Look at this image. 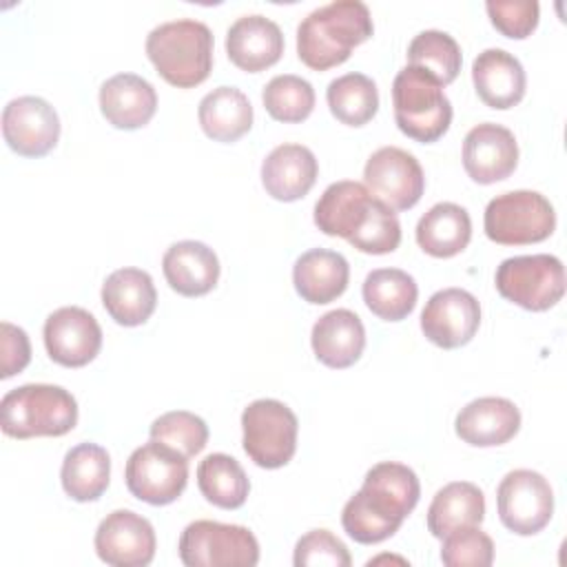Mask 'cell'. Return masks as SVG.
<instances>
[{"instance_id": "6da1fadb", "label": "cell", "mask_w": 567, "mask_h": 567, "mask_svg": "<svg viewBox=\"0 0 567 567\" xmlns=\"http://www.w3.org/2000/svg\"><path fill=\"white\" fill-rule=\"evenodd\" d=\"M421 485L412 467L383 461L365 472L361 489L348 498L341 512L346 534L361 545H377L394 536L412 514Z\"/></svg>"}, {"instance_id": "7a4b0ae2", "label": "cell", "mask_w": 567, "mask_h": 567, "mask_svg": "<svg viewBox=\"0 0 567 567\" xmlns=\"http://www.w3.org/2000/svg\"><path fill=\"white\" fill-rule=\"evenodd\" d=\"M315 224L323 235L343 237L368 255H388L401 244L396 213L363 184L341 179L330 184L315 204Z\"/></svg>"}, {"instance_id": "3957f363", "label": "cell", "mask_w": 567, "mask_h": 567, "mask_svg": "<svg viewBox=\"0 0 567 567\" xmlns=\"http://www.w3.org/2000/svg\"><path fill=\"white\" fill-rule=\"evenodd\" d=\"M374 31L372 16L361 0H334L310 11L297 27L299 60L326 71L346 62L352 49Z\"/></svg>"}, {"instance_id": "277c9868", "label": "cell", "mask_w": 567, "mask_h": 567, "mask_svg": "<svg viewBox=\"0 0 567 567\" xmlns=\"http://www.w3.org/2000/svg\"><path fill=\"white\" fill-rule=\"evenodd\" d=\"M146 55L168 84L190 89L210 75L213 33L190 18L162 22L146 35Z\"/></svg>"}, {"instance_id": "5b68a950", "label": "cell", "mask_w": 567, "mask_h": 567, "mask_svg": "<svg viewBox=\"0 0 567 567\" xmlns=\"http://www.w3.org/2000/svg\"><path fill=\"white\" fill-rule=\"evenodd\" d=\"M78 423V403L69 390L51 383H27L0 401V425L11 439L62 436Z\"/></svg>"}, {"instance_id": "8992f818", "label": "cell", "mask_w": 567, "mask_h": 567, "mask_svg": "<svg viewBox=\"0 0 567 567\" xmlns=\"http://www.w3.org/2000/svg\"><path fill=\"white\" fill-rule=\"evenodd\" d=\"M394 120L403 135L430 144L452 124V104L443 84L419 66H403L392 82Z\"/></svg>"}, {"instance_id": "52a82bcc", "label": "cell", "mask_w": 567, "mask_h": 567, "mask_svg": "<svg viewBox=\"0 0 567 567\" xmlns=\"http://www.w3.org/2000/svg\"><path fill=\"white\" fill-rule=\"evenodd\" d=\"M483 228L501 246L538 244L554 233L556 213L551 202L536 190H509L489 199Z\"/></svg>"}, {"instance_id": "ba28073f", "label": "cell", "mask_w": 567, "mask_h": 567, "mask_svg": "<svg viewBox=\"0 0 567 567\" xmlns=\"http://www.w3.org/2000/svg\"><path fill=\"white\" fill-rule=\"evenodd\" d=\"M241 432L248 458L259 467L277 470L295 456L299 421L286 403L257 399L241 412Z\"/></svg>"}, {"instance_id": "9c48e42d", "label": "cell", "mask_w": 567, "mask_h": 567, "mask_svg": "<svg viewBox=\"0 0 567 567\" xmlns=\"http://www.w3.org/2000/svg\"><path fill=\"white\" fill-rule=\"evenodd\" d=\"M496 290L507 301L543 312L556 306L565 292V268L554 255H518L503 259L496 268Z\"/></svg>"}, {"instance_id": "30bf717a", "label": "cell", "mask_w": 567, "mask_h": 567, "mask_svg": "<svg viewBox=\"0 0 567 567\" xmlns=\"http://www.w3.org/2000/svg\"><path fill=\"white\" fill-rule=\"evenodd\" d=\"M179 560L186 567H252L259 563V543L244 525L195 520L179 536Z\"/></svg>"}, {"instance_id": "8fae6325", "label": "cell", "mask_w": 567, "mask_h": 567, "mask_svg": "<svg viewBox=\"0 0 567 567\" xmlns=\"http://www.w3.org/2000/svg\"><path fill=\"white\" fill-rule=\"evenodd\" d=\"M124 478L135 498L148 505H168L186 489L188 458L177 450L151 439L131 452Z\"/></svg>"}, {"instance_id": "7c38bea8", "label": "cell", "mask_w": 567, "mask_h": 567, "mask_svg": "<svg viewBox=\"0 0 567 567\" xmlns=\"http://www.w3.org/2000/svg\"><path fill=\"white\" fill-rule=\"evenodd\" d=\"M501 523L518 534H538L554 514V492L549 481L534 470H512L496 489Z\"/></svg>"}, {"instance_id": "4fadbf2b", "label": "cell", "mask_w": 567, "mask_h": 567, "mask_svg": "<svg viewBox=\"0 0 567 567\" xmlns=\"http://www.w3.org/2000/svg\"><path fill=\"white\" fill-rule=\"evenodd\" d=\"M363 182V186L392 210L412 208L425 190V175L419 159L399 146H381L374 151L365 162Z\"/></svg>"}, {"instance_id": "5bb4252c", "label": "cell", "mask_w": 567, "mask_h": 567, "mask_svg": "<svg viewBox=\"0 0 567 567\" xmlns=\"http://www.w3.org/2000/svg\"><path fill=\"white\" fill-rule=\"evenodd\" d=\"M478 326L481 303L463 288H443L434 292L421 312V330L425 339L443 350L470 343Z\"/></svg>"}, {"instance_id": "9a60e30c", "label": "cell", "mask_w": 567, "mask_h": 567, "mask_svg": "<svg viewBox=\"0 0 567 567\" xmlns=\"http://www.w3.org/2000/svg\"><path fill=\"white\" fill-rule=\"evenodd\" d=\"M93 543L100 560L113 567H146L157 547L153 525L131 509L106 514L95 529Z\"/></svg>"}, {"instance_id": "2e32d148", "label": "cell", "mask_w": 567, "mask_h": 567, "mask_svg": "<svg viewBox=\"0 0 567 567\" xmlns=\"http://www.w3.org/2000/svg\"><path fill=\"white\" fill-rule=\"evenodd\" d=\"M2 135L13 153L42 157L60 140V117L44 97L22 95L4 106Z\"/></svg>"}, {"instance_id": "e0dca14e", "label": "cell", "mask_w": 567, "mask_h": 567, "mask_svg": "<svg viewBox=\"0 0 567 567\" xmlns=\"http://www.w3.org/2000/svg\"><path fill=\"white\" fill-rule=\"evenodd\" d=\"M47 354L64 368L91 363L102 348V328L97 319L80 306H62L44 321Z\"/></svg>"}, {"instance_id": "ac0fdd59", "label": "cell", "mask_w": 567, "mask_h": 567, "mask_svg": "<svg viewBox=\"0 0 567 567\" xmlns=\"http://www.w3.org/2000/svg\"><path fill=\"white\" fill-rule=\"evenodd\" d=\"M518 164V144L509 128L483 122L463 140V168L476 184L507 179Z\"/></svg>"}, {"instance_id": "d6986e66", "label": "cell", "mask_w": 567, "mask_h": 567, "mask_svg": "<svg viewBox=\"0 0 567 567\" xmlns=\"http://www.w3.org/2000/svg\"><path fill=\"white\" fill-rule=\"evenodd\" d=\"M226 53L241 71L259 73L279 62L284 53V33L279 24L266 16H241L226 33Z\"/></svg>"}, {"instance_id": "ffe728a7", "label": "cell", "mask_w": 567, "mask_h": 567, "mask_svg": "<svg viewBox=\"0 0 567 567\" xmlns=\"http://www.w3.org/2000/svg\"><path fill=\"white\" fill-rule=\"evenodd\" d=\"M454 430L461 441L474 447L503 445L520 430V412L509 399L481 396L461 408Z\"/></svg>"}, {"instance_id": "44dd1931", "label": "cell", "mask_w": 567, "mask_h": 567, "mask_svg": "<svg viewBox=\"0 0 567 567\" xmlns=\"http://www.w3.org/2000/svg\"><path fill=\"white\" fill-rule=\"evenodd\" d=\"M100 111L111 126L135 131L155 115L157 93L142 75L115 73L100 86Z\"/></svg>"}, {"instance_id": "7402d4cb", "label": "cell", "mask_w": 567, "mask_h": 567, "mask_svg": "<svg viewBox=\"0 0 567 567\" xmlns=\"http://www.w3.org/2000/svg\"><path fill=\"white\" fill-rule=\"evenodd\" d=\"M319 164L303 144H279L261 164V184L279 202H297L315 186Z\"/></svg>"}, {"instance_id": "603a6c76", "label": "cell", "mask_w": 567, "mask_h": 567, "mask_svg": "<svg viewBox=\"0 0 567 567\" xmlns=\"http://www.w3.org/2000/svg\"><path fill=\"white\" fill-rule=\"evenodd\" d=\"M472 82L489 109H512L525 95V69L505 49H485L472 62Z\"/></svg>"}, {"instance_id": "cb8c5ba5", "label": "cell", "mask_w": 567, "mask_h": 567, "mask_svg": "<svg viewBox=\"0 0 567 567\" xmlns=\"http://www.w3.org/2000/svg\"><path fill=\"white\" fill-rule=\"evenodd\" d=\"M102 306L120 326L133 328L148 321L157 306L153 277L142 268H117L102 284Z\"/></svg>"}, {"instance_id": "d4e9b609", "label": "cell", "mask_w": 567, "mask_h": 567, "mask_svg": "<svg viewBox=\"0 0 567 567\" xmlns=\"http://www.w3.org/2000/svg\"><path fill=\"white\" fill-rule=\"evenodd\" d=\"M315 357L334 370L350 368L359 361L365 348V328L357 312L337 308L321 315L310 334Z\"/></svg>"}, {"instance_id": "484cf974", "label": "cell", "mask_w": 567, "mask_h": 567, "mask_svg": "<svg viewBox=\"0 0 567 567\" xmlns=\"http://www.w3.org/2000/svg\"><path fill=\"white\" fill-rule=\"evenodd\" d=\"M348 259L328 248L306 250L292 266V284L297 295L315 306H323L341 297L348 288Z\"/></svg>"}, {"instance_id": "4316f807", "label": "cell", "mask_w": 567, "mask_h": 567, "mask_svg": "<svg viewBox=\"0 0 567 567\" xmlns=\"http://www.w3.org/2000/svg\"><path fill=\"white\" fill-rule=\"evenodd\" d=\"M162 270L175 292L184 297H202L217 286L219 259L206 244L184 239L168 246L162 257Z\"/></svg>"}, {"instance_id": "83f0119b", "label": "cell", "mask_w": 567, "mask_h": 567, "mask_svg": "<svg viewBox=\"0 0 567 567\" xmlns=\"http://www.w3.org/2000/svg\"><path fill=\"white\" fill-rule=\"evenodd\" d=\"M472 239L470 213L454 202L434 204L416 224V244L423 252L447 259L467 248Z\"/></svg>"}, {"instance_id": "f1b7e54d", "label": "cell", "mask_w": 567, "mask_h": 567, "mask_svg": "<svg viewBox=\"0 0 567 567\" xmlns=\"http://www.w3.org/2000/svg\"><path fill=\"white\" fill-rule=\"evenodd\" d=\"M485 518V496L470 481H454L441 487L427 507V532L443 538L454 529L481 525Z\"/></svg>"}, {"instance_id": "f546056e", "label": "cell", "mask_w": 567, "mask_h": 567, "mask_svg": "<svg viewBox=\"0 0 567 567\" xmlns=\"http://www.w3.org/2000/svg\"><path fill=\"white\" fill-rule=\"evenodd\" d=\"M202 131L215 142H237L252 126V106L237 86H217L206 93L197 109Z\"/></svg>"}, {"instance_id": "4dcf8cb0", "label": "cell", "mask_w": 567, "mask_h": 567, "mask_svg": "<svg viewBox=\"0 0 567 567\" xmlns=\"http://www.w3.org/2000/svg\"><path fill=\"white\" fill-rule=\"evenodd\" d=\"M111 476V456L97 443H78L64 454L60 481L66 492L78 503L97 501Z\"/></svg>"}, {"instance_id": "1f68e13d", "label": "cell", "mask_w": 567, "mask_h": 567, "mask_svg": "<svg viewBox=\"0 0 567 567\" xmlns=\"http://www.w3.org/2000/svg\"><path fill=\"white\" fill-rule=\"evenodd\" d=\"M361 292L372 315L383 321H401L414 310L419 286L401 268H377L365 277Z\"/></svg>"}, {"instance_id": "d6a6232c", "label": "cell", "mask_w": 567, "mask_h": 567, "mask_svg": "<svg viewBox=\"0 0 567 567\" xmlns=\"http://www.w3.org/2000/svg\"><path fill=\"white\" fill-rule=\"evenodd\" d=\"M197 487L202 496L221 509H237L246 503L250 481L237 458L215 452L197 465Z\"/></svg>"}, {"instance_id": "836d02e7", "label": "cell", "mask_w": 567, "mask_h": 567, "mask_svg": "<svg viewBox=\"0 0 567 567\" xmlns=\"http://www.w3.org/2000/svg\"><path fill=\"white\" fill-rule=\"evenodd\" d=\"M326 100L330 113L348 126H363L379 111V91L374 80L354 71L332 80L328 84Z\"/></svg>"}, {"instance_id": "e575fe53", "label": "cell", "mask_w": 567, "mask_h": 567, "mask_svg": "<svg viewBox=\"0 0 567 567\" xmlns=\"http://www.w3.org/2000/svg\"><path fill=\"white\" fill-rule=\"evenodd\" d=\"M408 62L434 75L443 86L454 82L461 71V47L458 42L439 29H425L416 33L408 47Z\"/></svg>"}, {"instance_id": "d590c367", "label": "cell", "mask_w": 567, "mask_h": 567, "mask_svg": "<svg viewBox=\"0 0 567 567\" xmlns=\"http://www.w3.org/2000/svg\"><path fill=\"white\" fill-rule=\"evenodd\" d=\"M264 106L272 120L279 122H303L315 109V89L308 80L284 73L275 75L261 93Z\"/></svg>"}, {"instance_id": "8d00e7d4", "label": "cell", "mask_w": 567, "mask_h": 567, "mask_svg": "<svg viewBox=\"0 0 567 567\" xmlns=\"http://www.w3.org/2000/svg\"><path fill=\"white\" fill-rule=\"evenodd\" d=\"M153 441H159L186 458L199 454L208 441V425L202 416L188 410H173L157 416L148 430Z\"/></svg>"}, {"instance_id": "74e56055", "label": "cell", "mask_w": 567, "mask_h": 567, "mask_svg": "<svg viewBox=\"0 0 567 567\" xmlns=\"http://www.w3.org/2000/svg\"><path fill=\"white\" fill-rule=\"evenodd\" d=\"M441 540V560L447 567H489L494 560V543L478 525L454 529Z\"/></svg>"}, {"instance_id": "f35d334b", "label": "cell", "mask_w": 567, "mask_h": 567, "mask_svg": "<svg viewBox=\"0 0 567 567\" xmlns=\"http://www.w3.org/2000/svg\"><path fill=\"white\" fill-rule=\"evenodd\" d=\"M295 567H350L348 547L328 529H310L295 545Z\"/></svg>"}, {"instance_id": "ab89813d", "label": "cell", "mask_w": 567, "mask_h": 567, "mask_svg": "<svg viewBox=\"0 0 567 567\" xmlns=\"http://www.w3.org/2000/svg\"><path fill=\"white\" fill-rule=\"evenodd\" d=\"M485 9L492 24L503 35L516 40L527 38L536 29L540 13L536 0H487Z\"/></svg>"}, {"instance_id": "60d3db41", "label": "cell", "mask_w": 567, "mask_h": 567, "mask_svg": "<svg viewBox=\"0 0 567 567\" xmlns=\"http://www.w3.org/2000/svg\"><path fill=\"white\" fill-rule=\"evenodd\" d=\"M0 379H9L22 372L31 361V343L27 332L9 321L0 323Z\"/></svg>"}]
</instances>
